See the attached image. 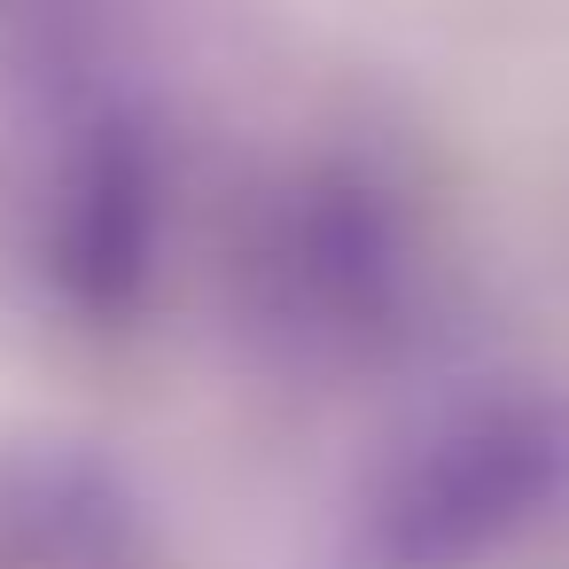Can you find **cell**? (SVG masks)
<instances>
[{"instance_id":"obj_1","label":"cell","mask_w":569,"mask_h":569,"mask_svg":"<svg viewBox=\"0 0 569 569\" xmlns=\"http://www.w3.org/2000/svg\"><path fill=\"white\" fill-rule=\"evenodd\" d=\"M569 507V398L499 382L429 413L359 483L336 569H491Z\"/></svg>"},{"instance_id":"obj_2","label":"cell","mask_w":569,"mask_h":569,"mask_svg":"<svg viewBox=\"0 0 569 569\" xmlns=\"http://www.w3.org/2000/svg\"><path fill=\"white\" fill-rule=\"evenodd\" d=\"M421 242L382 172L359 157H312L273 180L250 234V312L312 359H375L406 336Z\"/></svg>"},{"instance_id":"obj_3","label":"cell","mask_w":569,"mask_h":569,"mask_svg":"<svg viewBox=\"0 0 569 569\" xmlns=\"http://www.w3.org/2000/svg\"><path fill=\"white\" fill-rule=\"evenodd\" d=\"M164 141L126 94H71L40 172V281L63 320L126 328L164 266Z\"/></svg>"}]
</instances>
